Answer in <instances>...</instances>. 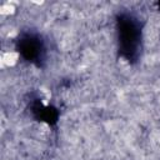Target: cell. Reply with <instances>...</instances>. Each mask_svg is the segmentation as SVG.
Here are the masks:
<instances>
[{"label":"cell","instance_id":"7a4b0ae2","mask_svg":"<svg viewBox=\"0 0 160 160\" xmlns=\"http://www.w3.org/2000/svg\"><path fill=\"white\" fill-rule=\"evenodd\" d=\"M14 10H15V8L10 3L4 4V5H2V8H0V13H2V15H10V14L14 13Z\"/></svg>","mask_w":160,"mask_h":160},{"label":"cell","instance_id":"6da1fadb","mask_svg":"<svg viewBox=\"0 0 160 160\" xmlns=\"http://www.w3.org/2000/svg\"><path fill=\"white\" fill-rule=\"evenodd\" d=\"M16 60H18V54L16 53H5V54L3 55V59H2V63H3V65H9V66H11V65H14L15 63H16Z\"/></svg>","mask_w":160,"mask_h":160}]
</instances>
